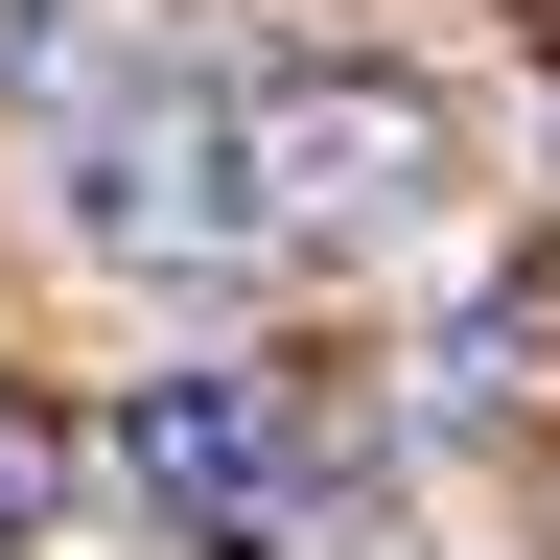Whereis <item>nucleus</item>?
I'll use <instances>...</instances> for the list:
<instances>
[{
  "label": "nucleus",
  "mask_w": 560,
  "mask_h": 560,
  "mask_svg": "<svg viewBox=\"0 0 560 560\" xmlns=\"http://www.w3.org/2000/svg\"><path fill=\"white\" fill-rule=\"evenodd\" d=\"M94 47V0H0V70H70Z\"/></svg>",
  "instance_id": "obj_5"
},
{
  "label": "nucleus",
  "mask_w": 560,
  "mask_h": 560,
  "mask_svg": "<svg viewBox=\"0 0 560 560\" xmlns=\"http://www.w3.org/2000/svg\"><path fill=\"white\" fill-rule=\"evenodd\" d=\"M257 210L280 257H420L467 210V117L420 70H257Z\"/></svg>",
  "instance_id": "obj_2"
},
{
  "label": "nucleus",
  "mask_w": 560,
  "mask_h": 560,
  "mask_svg": "<svg viewBox=\"0 0 560 560\" xmlns=\"http://www.w3.org/2000/svg\"><path fill=\"white\" fill-rule=\"evenodd\" d=\"M47 234L94 280H257L280 210H257V70H94L47 117Z\"/></svg>",
  "instance_id": "obj_1"
},
{
  "label": "nucleus",
  "mask_w": 560,
  "mask_h": 560,
  "mask_svg": "<svg viewBox=\"0 0 560 560\" xmlns=\"http://www.w3.org/2000/svg\"><path fill=\"white\" fill-rule=\"evenodd\" d=\"M117 490L164 537H210V560H280V537H327V420L280 397V374H140L117 397Z\"/></svg>",
  "instance_id": "obj_3"
},
{
  "label": "nucleus",
  "mask_w": 560,
  "mask_h": 560,
  "mask_svg": "<svg viewBox=\"0 0 560 560\" xmlns=\"http://www.w3.org/2000/svg\"><path fill=\"white\" fill-rule=\"evenodd\" d=\"M47 490H70V467H47V420H0V560L47 537Z\"/></svg>",
  "instance_id": "obj_4"
}]
</instances>
